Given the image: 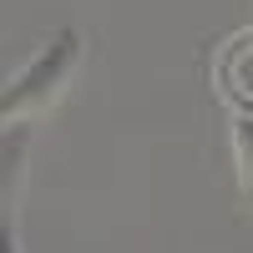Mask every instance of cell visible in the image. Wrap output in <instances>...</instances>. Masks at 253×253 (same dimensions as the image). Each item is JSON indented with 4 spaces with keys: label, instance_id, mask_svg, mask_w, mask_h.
I'll return each instance as SVG.
<instances>
[{
    "label": "cell",
    "instance_id": "6da1fadb",
    "mask_svg": "<svg viewBox=\"0 0 253 253\" xmlns=\"http://www.w3.org/2000/svg\"><path fill=\"white\" fill-rule=\"evenodd\" d=\"M76 66H81V36L76 31L46 36L36 46V56L5 81V91H0V126H5V132H10V126L26 132L36 117H46L56 101L66 96Z\"/></svg>",
    "mask_w": 253,
    "mask_h": 253
},
{
    "label": "cell",
    "instance_id": "7a4b0ae2",
    "mask_svg": "<svg viewBox=\"0 0 253 253\" xmlns=\"http://www.w3.org/2000/svg\"><path fill=\"white\" fill-rule=\"evenodd\" d=\"M20 147H26V137H15L10 147H0V248L5 243V203L15 198V162H20Z\"/></svg>",
    "mask_w": 253,
    "mask_h": 253
},
{
    "label": "cell",
    "instance_id": "3957f363",
    "mask_svg": "<svg viewBox=\"0 0 253 253\" xmlns=\"http://www.w3.org/2000/svg\"><path fill=\"white\" fill-rule=\"evenodd\" d=\"M233 147H238V167H243V193L253 198V117H238Z\"/></svg>",
    "mask_w": 253,
    "mask_h": 253
}]
</instances>
